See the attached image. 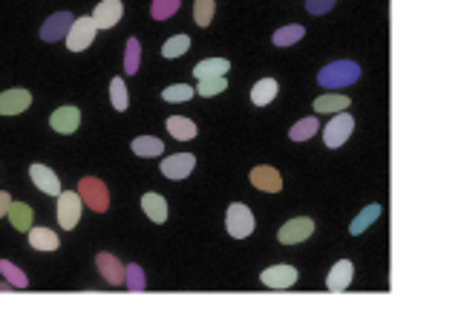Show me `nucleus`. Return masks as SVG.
Segmentation results:
<instances>
[{
	"instance_id": "obj_1",
	"label": "nucleus",
	"mask_w": 464,
	"mask_h": 314,
	"mask_svg": "<svg viewBox=\"0 0 464 314\" xmlns=\"http://www.w3.org/2000/svg\"><path fill=\"white\" fill-rule=\"evenodd\" d=\"M360 78V67L355 64V61H332L329 67H323L318 73V81L320 87L326 89H340V87H349Z\"/></svg>"
},
{
	"instance_id": "obj_2",
	"label": "nucleus",
	"mask_w": 464,
	"mask_h": 314,
	"mask_svg": "<svg viewBox=\"0 0 464 314\" xmlns=\"http://www.w3.org/2000/svg\"><path fill=\"white\" fill-rule=\"evenodd\" d=\"M78 196L87 208H92L96 213H104L110 208V194H107V184L101 179H92V176H84L78 182Z\"/></svg>"
},
{
	"instance_id": "obj_3",
	"label": "nucleus",
	"mask_w": 464,
	"mask_h": 314,
	"mask_svg": "<svg viewBox=\"0 0 464 314\" xmlns=\"http://www.w3.org/2000/svg\"><path fill=\"white\" fill-rule=\"evenodd\" d=\"M225 231L234 237V239H245L251 231H254V213L249 211V205L242 202H234L225 213Z\"/></svg>"
},
{
	"instance_id": "obj_4",
	"label": "nucleus",
	"mask_w": 464,
	"mask_h": 314,
	"mask_svg": "<svg viewBox=\"0 0 464 314\" xmlns=\"http://www.w3.org/2000/svg\"><path fill=\"white\" fill-rule=\"evenodd\" d=\"M81 196L75 191H61L58 194V225L64 231H73L81 219Z\"/></svg>"
},
{
	"instance_id": "obj_5",
	"label": "nucleus",
	"mask_w": 464,
	"mask_h": 314,
	"mask_svg": "<svg viewBox=\"0 0 464 314\" xmlns=\"http://www.w3.org/2000/svg\"><path fill=\"white\" fill-rule=\"evenodd\" d=\"M92 41H96V23H92V18H75L67 32V46L73 52H81L92 46Z\"/></svg>"
},
{
	"instance_id": "obj_6",
	"label": "nucleus",
	"mask_w": 464,
	"mask_h": 314,
	"mask_svg": "<svg viewBox=\"0 0 464 314\" xmlns=\"http://www.w3.org/2000/svg\"><path fill=\"white\" fill-rule=\"evenodd\" d=\"M355 130V118L346 115V113H334V118L326 124V130H323V142L326 147H340Z\"/></svg>"
},
{
	"instance_id": "obj_7",
	"label": "nucleus",
	"mask_w": 464,
	"mask_h": 314,
	"mask_svg": "<svg viewBox=\"0 0 464 314\" xmlns=\"http://www.w3.org/2000/svg\"><path fill=\"white\" fill-rule=\"evenodd\" d=\"M315 234V222L308 216H297V219H289V222L280 228V234H277V239H280L283 245H297L303 239H308Z\"/></svg>"
},
{
	"instance_id": "obj_8",
	"label": "nucleus",
	"mask_w": 464,
	"mask_h": 314,
	"mask_svg": "<svg viewBox=\"0 0 464 314\" xmlns=\"http://www.w3.org/2000/svg\"><path fill=\"white\" fill-rule=\"evenodd\" d=\"M260 280L265 282L268 289H291L294 282H297V268L294 265H271V268H265L263 274H260Z\"/></svg>"
},
{
	"instance_id": "obj_9",
	"label": "nucleus",
	"mask_w": 464,
	"mask_h": 314,
	"mask_svg": "<svg viewBox=\"0 0 464 314\" xmlns=\"http://www.w3.org/2000/svg\"><path fill=\"white\" fill-rule=\"evenodd\" d=\"M121 15H125L121 0H101L96 12H92V23H96V29H113L121 20Z\"/></svg>"
},
{
	"instance_id": "obj_10",
	"label": "nucleus",
	"mask_w": 464,
	"mask_h": 314,
	"mask_svg": "<svg viewBox=\"0 0 464 314\" xmlns=\"http://www.w3.org/2000/svg\"><path fill=\"white\" fill-rule=\"evenodd\" d=\"M32 104V92L29 89H6L0 92V115H18Z\"/></svg>"
},
{
	"instance_id": "obj_11",
	"label": "nucleus",
	"mask_w": 464,
	"mask_h": 314,
	"mask_svg": "<svg viewBox=\"0 0 464 314\" xmlns=\"http://www.w3.org/2000/svg\"><path fill=\"white\" fill-rule=\"evenodd\" d=\"M70 23H73V15H70V12H55V15H49L46 23L41 26V38H44L46 44L61 41V38L70 32Z\"/></svg>"
},
{
	"instance_id": "obj_12",
	"label": "nucleus",
	"mask_w": 464,
	"mask_h": 314,
	"mask_svg": "<svg viewBox=\"0 0 464 314\" xmlns=\"http://www.w3.org/2000/svg\"><path fill=\"white\" fill-rule=\"evenodd\" d=\"M49 124H52V130L55 133H75L78 130V124H81V110L78 107H58L52 115H49Z\"/></svg>"
},
{
	"instance_id": "obj_13",
	"label": "nucleus",
	"mask_w": 464,
	"mask_h": 314,
	"mask_svg": "<svg viewBox=\"0 0 464 314\" xmlns=\"http://www.w3.org/2000/svg\"><path fill=\"white\" fill-rule=\"evenodd\" d=\"M29 176H32V182H35V187H38L41 194H46V196H58L61 194V179L55 176L52 168L32 165V168H29Z\"/></svg>"
},
{
	"instance_id": "obj_14",
	"label": "nucleus",
	"mask_w": 464,
	"mask_h": 314,
	"mask_svg": "<svg viewBox=\"0 0 464 314\" xmlns=\"http://www.w3.org/2000/svg\"><path fill=\"white\" fill-rule=\"evenodd\" d=\"M196 165V156L191 153H176V156H168V159L162 162V176L168 179H184Z\"/></svg>"
},
{
	"instance_id": "obj_15",
	"label": "nucleus",
	"mask_w": 464,
	"mask_h": 314,
	"mask_svg": "<svg viewBox=\"0 0 464 314\" xmlns=\"http://www.w3.org/2000/svg\"><path fill=\"white\" fill-rule=\"evenodd\" d=\"M249 179H251L254 187H260V191H265V194H277V191L283 187V176L277 173V168H271V165H260V168H254Z\"/></svg>"
},
{
	"instance_id": "obj_16",
	"label": "nucleus",
	"mask_w": 464,
	"mask_h": 314,
	"mask_svg": "<svg viewBox=\"0 0 464 314\" xmlns=\"http://www.w3.org/2000/svg\"><path fill=\"white\" fill-rule=\"evenodd\" d=\"M352 274H355V265H352L349 260L334 263L332 271H329V277H326V289L334 291V294H337V291H346L349 282H352Z\"/></svg>"
},
{
	"instance_id": "obj_17",
	"label": "nucleus",
	"mask_w": 464,
	"mask_h": 314,
	"mask_svg": "<svg viewBox=\"0 0 464 314\" xmlns=\"http://www.w3.org/2000/svg\"><path fill=\"white\" fill-rule=\"evenodd\" d=\"M96 265H99V271H101V277L110 282V286H125V265L118 263V257L115 254H99L96 257Z\"/></svg>"
},
{
	"instance_id": "obj_18",
	"label": "nucleus",
	"mask_w": 464,
	"mask_h": 314,
	"mask_svg": "<svg viewBox=\"0 0 464 314\" xmlns=\"http://www.w3.org/2000/svg\"><path fill=\"white\" fill-rule=\"evenodd\" d=\"M349 96L340 92H323L320 99H315V113H346L349 110Z\"/></svg>"
},
{
	"instance_id": "obj_19",
	"label": "nucleus",
	"mask_w": 464,
	"mask_h": 314,
	"mask_svg": "<svg viewBox=\"0 0 464 314\" xmlns=\"http://www.w3.org/2000/svg\"><path fill=\"white\" fill-rule=\"evenodd\" d=\"M142 208H144L150 222H156V225H162L165 219H168V202L159 194H144L142 196Z\"/></svg>"
},
{
	"instance_id": "obj_20",
	"label": "nucleus",
	"mask_w": 464,
	"mask_h": 314,
	"mask_svg": "<svg viewBox=\"0 0 464 314\" xmlns=\"http://www.w3.org/2000/svg\"><path fill=\"white\" fill-rule=\"evenodd\" d=\"M168 133L176 139V142H191L196 139V124L184 115H170L168 118Z\"/></svg>"
},
{
	"instance_id": "obj_21",
	"label": "nucleus",
	"mask_w": 464,
	"mask_h": 314,
	"mask_svg": "<svg viewBox=\"0 0 464 314\" xmlns=\"http://www.w3.org/2000/svg\"><path fill=\"white\" fill-rule=\"evenodd\" d=\"M29 245H32L35 251H55L58 245H61V239H58V234L55 231H49V228H29Z\"/></svg>"
},
{
	"instance_id": "obj_22",
	"label": "nucleus",
	"mask_w": 464,
	"mask_h": 314,
	"mask_svg": "<svg viewBox=\"0 0 464 314\" xmlns=\"http://www.w3.org/2000/svg\"><path fill=\"white\" fill-rule=\"evenodd\" d=\"M277 92H280V87H277L274 78H260V81L254 84V89H251V101H254L257 107H265V104H271V101L277 99Z\"/></svg>"
},
{
	"instance_id": "obj_23",
	"label": "nucleus",
	"mask_w": 464,
	"mask_h": 314,
	"mask_svg": "<svg viewBox=\"0 0 464 314\" xmlns=\"http://www.w3.org/2000/svg\"><path fill=\"white\" fill-rule=\"evenodd\" d=\"M9 219H12V225H15V231H29L32 228V219H35V211L29 208L26 202H12L9 205Z\"/></svg>"
},
{
	"instance_id": "obj_24",
	"label": "nucleus",
	"mask_w": 464,
	"mask_h": 314,
	"mask_svg": "<svg viewBox=\"0 0 464 314\" xmlns=\"http://www.w3.org/2000/svg\"><path fill=\"white\" fill-rule=\"evenodd\" d=\"M228 70H231V64L225 58H208L194 67V75L196 78H216V75H228Z\"/></svg>"
},
{
	"instance_id": "obj_25",
	"label": "nucleus",
	"mask_w": 464,
	"mask_h": 314,
	"mask_svg": "<svg viewBox=\"0 0 464 314\" xmlns=\"http://www.w3.org/2000/svg\"><path fill=\"white\" fill-rule=\"evenodd\" d=\"M130 147L139 156H162V150H165L162 139H156V136H139V139L130 142Z\"/></svg>"
},
{
	"instance_id": "obj_26",
	"label": "nucleus",
	"mask_w": 464,
	"mask_h": 314,
	"mask_svg": "<svg viewBox=\"0 0 464 314\" xmlns=\"http://www.w3.org/2000/svg\"><path fill=\"white\" fill-rule=\"evenodd\" d=\"M303 35H306V29H303L300 23H291V26L277 29L271 41H274V46H291V44H297Z\"/></svg>"
},
{
	"instance_id": "obj_27",
	"label": "nucleus",
	"mask_w": 464,
	"mask_h": 314,
	"mask_svg": "<svg viewBox=\"0 0 464 314\" xmlns=\"http://www.w3.org/2000/svg\"><path fill=\"white\" fill-rule=\"evenodd\" d=\"M378 216H381V205H369V208H363V211H360V216H358V219H355V222L349 225V234H352V237H358V234H363V231H366L369 225H372V222H375V219H378Z\"/></svg>"
},
{
	"instance_id": "obj_28",
	"label": "nucleus",
	"mask_w": 464,
	"mask_h": 314,
	"mask_svg": "<svg viewBox=\"0 0 464 314\" xmlns=\"http://www.w3.org/2000/svg\"><path fill=\"white\" fill-rule=\"evenodd\" d=\"M318 127H320L318 118H315V115H308V118L297 121L294 127L289 130V139H291V142H306V139H312V136L318 133Z\"/></svg>"
},
{
	"instance_id": "obj_29",
	"label": "nucleus",
	"mask_w": 464,
	"mask_h": 314,
	"mask_svg": "<svg viewBox=\"0 0 464 314\" xmlns=\"http://www.w3.org/2000/svg\"><path fill=\"white\" fill-rule=\"evenodd\" d=\"M0 274L6 277V282L12 289H26L29 286V280H26V274L15 265V263H9V260H0Z\"/></svg>"
},
{
	"instance_id": "obj_30",
	"label": "nucleus",
	"mask_w": 464,
	"mask_h": 314,
	"mask_svg": "<svg viewBox=\"0 0 464 314\" xmlns=\"http://www.w3.org/2000/svg\"><path fill=\"white\" fill-rule=\"evenodd\" d=\"M228 87V78L225 75H216V78H199V87L194 92H199V96H220V92H225Z\"/></svg>"
},
{
	"instance_id": "obj_31",
	"label": "nucleus",
	"mask_w": 464,
	"mask_h": 314,
	"mask_svg": "<svg viewBox=\"0 0 464 314\" xmlns=\"http://www.w3.org/2000/svg\"><path fill=\"white\" fill-rule=\"evenodd\" d=\"M110 101H113L115 110H127L130 99H127V84H125V78H113V81H110Z\"/></svg>"
},
{
	"instance_id": "obj_32",
	"label": "nucleus",
	"mask_w": 464,
	"mask_h": 314,
	"mask_svg": "<svg viewBox=\"0 0 464 314\" xmlns=\"http://www.w3.org/2000/svg\"><path fill=\"white\" fill-rule=\"evenodd\" d=\"M196 96V92L188 87V84H170L165 92H162V99L170 101V104H182V101H191Z\"/></svg>"
},
{
	"instance_id": "obj_33",
	"label": "nucleus",
	"mask_w": 464,
	"mask_h": 314,
	"mask_svg": "<svg viewBox=\"0 0 464 314\" xmlns=\"http://www.w3.org/2000/svg\"><path fill=\"white\" fill-rule=\"evenodd\" d=\"M188 49H191V38H188V35H173V38L165 41L162 55H165V58H179V55H184Z\"/></svg>"
},
{
	"instance_id": "obj_34",
	"label": "nucleus",
	"mask_w": 464,
	"mask_h": 314,
	"mask_svg": "<svg viewBox=\"0 0 464 314\" xmlns=\"http://www.w3.org/2000/svg\"><path fill=\"white\" fill-rule=\"evenodd\" d=\"M139 61H142V46L136 38H127V49H125V73L136 75L139 73Z\"/></svg>"
},
{
	"instance_id": "obj_35",
	"label": "nucleus",
	"mask_w": 464,
	"mask_h": 314,
	"mask_svg": "<svg viewBox=\"0 0 464 314\" xmlns=\"http://www.w3.org/2000/svg\"><path fill=\"white\" fill-rule=\"evenodd\" d=\"M179 4H182V0H153V4H150V15L156 18V20H168V18H173L179 12Z\"/></svg>"
},
{
	"instance_id": "obj_36",
	"label": "nucleus",
	"mask_w": 464,
	"mask_h": 314,
	"mask_svg": "<svg viewBox=\"0 0 464 314\" xmlns=\"http://www.w3.org/2000/svg\"><path fill=\"white\" fill-rule=\"evenodd\" d=\"M213 12H216V4H213V0H196V4H194V23L205 29V26L213 20Z\"/></svg>"
},
{
	"instance_id": "obj_37",
	"label": "nucleus",
	"mask_w": 464,
	"mask_h": 314,
	"mask_svg": "<svg viewBox=\"0 0 464 314\" xmlns=\"http://www.w3.org/2000/svg\"><path fill=\"white\" fill-rule=\"evenodd\" d=\"M125 286L130 291H144V271L133 263V265H125Z\"/></svg>"
},
{
	"instance_id": "obj_38",
	"label": "nucleus",
	"mask_w": 464,
	"mask_h": 314,
	"mask_svg": "<svg viewBox=\"0 0 464 314\" xmlns=\"http://www.w3.org/2000/svg\"><path fill=\"white\" fill-rule=\"evenodd\" d=\"M332 6H334V0H306L308 15H323V12H329Z\"/></svg>"
},
{
	"instance_id": "obj_39",
	"label": "nucleus",
	"mask_w": 464,
	"mask_h": 314,
	"mask_svg": "<svg viewBox=\"0 0 464 314\" xmlns=\"http://www.w3.org/2000/svg\"><path fill=\"white\" fill-rule=\"evenodd\" d=\"M9 205H12V196H9L6 191H0V216H6Z\"/></svg>"
},
{
	"instance_id": "obj_40",
	"label": "nucleus",
	"mask_w": 464,
	"mask_h": 314,
	"mask_svg": "<svg viewBox=\"0 0 464 314\" xmlns=\"http://www.w3.org/2000/svg\"><path fill=\"white\" fill-rule=\"evenodd\" d=\"M12 286H9V282H0V294H4V291H9Z\"/></svg>"
}]
</instances>
